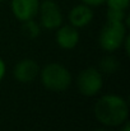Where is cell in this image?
<instances>
[{"label": "cell", "instance_id": "1", "mask_svg": "<svg viewBox=\"0 0 130 131\" xmlns=\"http://www.w3.org/2000/svg\"><path fill=\"white\" fill-rule=\"evenodd\" d=\"M93 115L102 126L110 129L119 127L129 118L128 101L123 95L115 93L103 94L96 101Z\"/></svg>", "mask_w": 130, "mask_h": 131}, {"label": "cell", "instance_id": "2", "mask_svg": "<svg viewBox=\"0 0 130 131\" xmlns=\"http://www.w3.org/2000/svg\"><path fill=\"white\" fill-rule=\"evenodd\" d=\"M38 78L45 89L55 93L68 90L73 83V75L69 69L60 62H50L40 69Z\"/></svg>", "mask_w": 130, "mask_h": 131}, {"label": "cell", "instance_id": "3", "mask_svg": "<svg viewBox=\"0 0 130 131\" xmlns=\"http://www.w3.org/2000/svg\"><path fill=\"white\" fill-rule=\"evenodd\" d=\"M128 26L125 22H108L106 20L105 26L98 33V45L99 47L112 53L121 48L125 37L128 36Z\"/></svg>", "mask_w": 130, "mask_h": 131}, {"label": "cell", "instance_id": "4", "mask_svg": "<svg viewBox=\"0 0 130 131\" xmlns=\"http://www.w3.org/2000/svg\"><path fill=\"white\" fill-rule=\"evenodd\" d=\"M77 89L84 97H96L103 88V75L98 68L88 66L77 75Z\"/></svg>", "mask_w": 130, "mask_h": 131}, {"label": "cell", "instance_id": "5", "mask_svg": "<svg viewBox=\"0 0 130 131\" xmlns=\"http://www.w3.org/2000/svg\"><path fill=\"white\" fill-rule=\"evenodd\" d=\"M40 26L43 29L55 31L64 23V15L60 5L55 0H43L40 3L38 8Z\"/></svg>", "mask_w": 130, "mask_h": 131}, {"label": "cell", "instance_id": "6", "mask_svg": "<svg viewBox=\"0 0 130 131\" xmlns=\"http://www.w3.org/2000/svg\"><path fill=\"white\" fill-rule=\"evenodd\" d=\"M41 66L33 59H23L18 61L13 68V77L17 82L27 84L32 83L38 78Z\"/></svg>", "mask_w": 130, "mask_h": 131}, {"label": "cell", "instance_id": "7", "mask_svg": "<svg viewBox=\"0 0 130 131\" xmlns=\"http://www.w3.org/2000/svg\"><path fill=\"white\" fill-rule=\"evenodd\" d=\"M40 3V0H10V10L14 18L23 23L31 19H36Z\"/></svg>", "mask_w": 130, "mask_h": 131}, {"label": "cell", "instance_id": "8", "mask_svg": "<svg viewBox=\"0 0 130 131\" xmlns=\"http://www.w3.org/2000/svg\"><path fill=\"white\" fill-rule=\"evenodd\" d=\"M81 40L79 29L73 27L72 24H61L55 29V42L61 50H74Z\"/></svg>", "mask_w": 130, "mask_h": 131}, {"label": "cell", "instance_id": "9", "mask_svg": "<svg viewBox=\"0 0 130 131\" xmlns=\"http://www.w3.org/2000/svg\"><path fill=\"white\" fill-rule=\"evenodd\" d=\"M93 17H94L93 8L81 3V4L74 5L70 9V12L68 14V20H69V24L81 29V28H84L88 24L92 23Z\"/></svg>", "mask_w": 130, "mask_h": 131}, {"label": "cell", "instance_id": "10", "mask_svg": "<svg viewBox=\"0 0 130 131\" xmlns=\"http://www.w3.org/2000/svg\"><path fill=\"white\" fill-rule=\"evenodd\" d=\"M121 64L119 61V59L114 55H106L102 57V60L99 61V68L98 70L101 73H105V74H114L116 73L119 69H120Z\"/></svg>", "mask_w": 130, "mask_h": 131}, {"label": "cell", "instance_id": "11", "mask_svg": "<svg viewBox=\"0 0 130 131\" xmlns=\"http://www.w3.org/2000/svg\"><path fill=\"white\" fill-rule=\"evenodd\" d=\"M22 24H23V32H24V35L27 37H29V38H36L41 33V26L35 19L23 22Z\"/></svg>", "mask_w": 130, "mask_h": 131}, {"label": "cell", "instance_id": "12", "mask_svg": "<svg viewBox=\"0 0 130 131\" xmlns=\"http://www.w3.org/2000/svg\"><path fill=\"white\" fill-rule=\"evenodd\" d=\"M126 10H117V9H107L106 12V20L108 22H125L128 18Z\"/></svg>", "mask_w": 130, "mask_h": 131}, {"label": "cell", "instance_id": "13", "mask_svg": "<svg viewBox=\"0 0 130 131\" xmlns=\"http://www.w3.org/2000/svg\"><path fill=\"white\" fill-rule=\"evenodd\" d=\"M107 9H117V10H126L129 9L130 0H105Z\"/></svg>", "mask_w": 130, "mask_h": 131}, {"label": "cell", "instance_id": "14", "mask_svg": "<svg viewBox=\"0 0 130 131\" xmlns=\"http://www.w3.org/2000/svg\"><path fill=\"white\" fill-rule=\"evenodd\" d=\"M83 4H86L91 8H96V6H99V5H103L105 4V0H81Z\"/></svg>", "mask_w": 130, "mask_h": 131}, {"label": "cell", "instance_id": "15", "mask_svg": "<svg viewBox=\"0 0 130 131\" xmlns=\"http://www.w3.org/2000/svg\"><path fill=\"white\" fill-rule=\"evenodd\" d=\"M5 74H6V64L3 60V57H0V83L5 78Z\"/></svg>", "mask_w": 130, "mask_h": 131}, {"label": "cell", "instance_id": "16", "mask_svg": "<svg viewBox=\"0 0 130 131\" xmlns=\"http://www.w3.org/2000/svg\"><path fill=\"white\" fill-rule=\"evenodd\" d=\"M130 38H129V35L125 37V40H124V42H123V46H121V48H124L125 50V55L126 56H129L130 53Z\"/></svg>", "mask_w": 130, "mask_h": 131}, {"label": "cell", "instance_id": "17", "mask_svg": "<svg viewBox=\"0 0 130 131\" xmlns=\"http://www.w3.org/2000/svg\"><path fill=\"white\" fill-rule=\"evenodd\" d=\"M119 131H130V124H129V121H126L125 124H123L121 126H119Z\"/></svg>", "mask_w": 130, "mask_h": 131}, {"label": "cell", "instance_id": "18", "mask_svg": "<svg viewBox=\"0 0 130 131\" xmlns=\"http://www.w3.org/2000/svg\"><path fill=\"white\" fill-rule=\"evenodd\" d=\"M92 131H112L110 127H105V126H101V127H98V129H94V130Z\"/></svg>", "mask_w": 130, "mask_h": 131}, {"label": "cell", "instance_id": "19", "mask_svg": "<svg viewBox=\"0 0 130 131\" xmlns=\"http://www.w3.org/2000/svg\"><path fill=\"white\" fill-rule=\"evenodd\" d=\"M4 1H6V0H0V3H4Z\"/></svg>", "mask_w": 130, "mask_h": 131}]
</instances>
